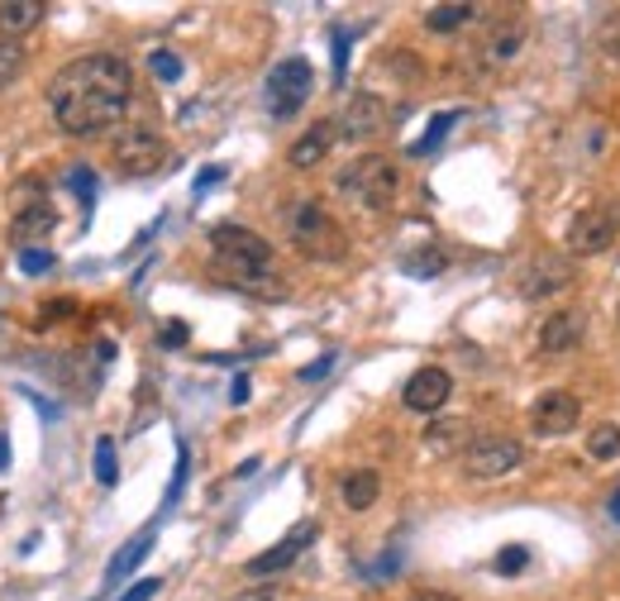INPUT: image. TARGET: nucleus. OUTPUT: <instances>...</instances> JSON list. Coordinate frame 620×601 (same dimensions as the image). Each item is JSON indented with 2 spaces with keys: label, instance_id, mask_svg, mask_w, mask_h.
<instances>
[{
  "label": "nucleus",
  "instance_id": "16",
  "mask_svg": "<svg viewBox=\"0 0 620 601\" xmlns=\"http://www.w3.org/2000/svg\"><path fill=\"white\" fill-rule=\"evenodd\" d=\"M329 148H335V125H329V120H320V125H311V129L292 144V168H320Z\"/></svg>",
  "mask_w": 620,
  "mask_h": 601
},
{
  "label": "nucleus",
  "instance_id": "5",
  "mask_svg": "<svg viewBox=\"0 0 620 601\" xmlns=\"http://www.w3.org/2000/svg\"><path fill=\"white\" fill-rule=\"evenodd\" d=\"M53 225H58V211H53L44 182H38V177H24V182L10 191V239L34 243V239L53 235Z\"/></svg>",
  "mask_w": 620,
  "mask_h": 601
},
{
  "label": "nucleus",
  "instance_id": "18",
  "mask_svg": "<svg viewBox=\"0 0 620 601\" xmlns=\"http://www.w3.org/2000/svg\"><path fill=\"white\" fill-rule=\"evenodd\" d=\"M520 48H526V20L511 15V20H501L492 30V38H487V48H482V53H487L492 63H511Z\"/></svg>",
  "mask_w": 620,
  "mask_h": 601
},
{
  "label": "nucleus",
  "instance_id": "28",
  "mask_svg": "<svg viewBox=\"0 0 620 601\" xmlns=\"http://www.w3.org/2000/svg\"><path fill=\"white\" fill-rule=\"evenodd\" d=\"M526 564H530V549H526V544H506V549L496 554V572H501V578H516V572L526 568Z\"/></svg>",
  "mask_w": 620,
  "mask_h": 601
},
{
  "label": "nucleus",
  "instance_id": "39",
  "mask_svg": "<svg viewBox=\"0 0 620 601\" xmlns=\"http://www.w3.org/2000/svg\"><path fill=\"white\" fill-rule=\"evenodd\" d=\"M410 601H459V597H449V592H416Z\"/></svg>",
  "mask_w": 620,
  "mask_h": 601
},
{
  "label": "nucleus",
  "instance_id": "17",
  "mask_svg": "<svg viewBox=\"0 0 620 601\" xmlns=\"http://www.w3.org/2000/svg\"><path fill=\"white\" fill-rule=\"evenodd\" d=\"M44 15H48L44 0H5V5H0V38H15L24 30H34Z\"/></svg>",
  "mask_w": 620,
  "mask_h": 601
},
{
  "label": "nucleus",
  "instance_id": "31",
  "mask_svg": "<svg viewBox=\"0 0 620 601\" xmlns=\"http://www.w3.org/2000/svg\"><path fill=\"white\" fill-rule=\"evenodd\" d=\"M67 182H72V191L81 196V206H91V201H95V172L91 168H72V172H67Z\"/></svg>",
  "mask_w": 620,
  "mask_h": 601
},
{
  "label": "nucleus",
  "instance_id": "23",
  "mask_svg": "<svg viewBox=\"0 0 620 601\" xmlns=\"http://www.w3.org/2000/svg\"><path fill=\"white\" fill-rule=\"evenodd\" d=\"M587 454L597 458V463H616L620 458V426H611V420H606V426H597L587 434Z\"/></svg>",
  "mask_w": 620,
  "mask_h": 601
},
{
  "label": "nucleus",
  "instance_id": "7",
  "mask_svg": "<svg viewBox=\"0 0 620 601\" xmlns=\"http://www.w3.org/2000/svg\"><path fill=\"white\" fill-rule=\"evenodd\" d=\"M520 458H526L520 440H511V434H487V440H473L463 449V473L473 483H496V477L516 473Z\"/></svg>",
  "mask_w": 620,
  "mask_h": 601
},
{
  "label": "nucleus",
  "instance_id": "38",
  "mask_svg": "<svg viewBox=\"0 0 620 601\" xmlns=\"http://www.w3.org/2000/svg\"><path fill=\"white\" fill-rule=\"evenodd\" d=\"M229 396H234V406H244L248 401V377H234V392Z\"/></svg>",
  "mask_w": 620,
  "mask_h": 601
},
{
  "label": "nucleus",
  "instance_id": "34",
  "mask_svg": "<svg viewBox=\"0 0 620 601\" xmlns=\"http://www.w3.org/2000/svg\"><path fill=\"white\" fill-rule=\"evenodd\" d=\"M158 587H162L158 578H144V582H134V587H129V592H124L120 601H148V597H154V592H158Z\"/></svg>",
  "mask_w": 620,
  "mask_h": 601
},
{
  "label": "nucleus",
  "instance_id": "24",
  "mask_svg": "<svg viewBox=\"0 0 620 601\" xmlns=\"http://www.w3.org/2000/svg\"><path fill=\"white\" fill-rule=\"evenodd\" d=\"M439 268H444V249H435V243H425V249L402 258V272H410V277H435Z\"/></svg>",
  "mask_w": 620,
  "mask_h": 601
},
{
  "label": "nucleus",
  "instance_id": "3",
  "mask_svg": "<svg viewBox=\"0 0 620 601\" xmlns=\"http://www.w3.org/2000/svg\"><path fill=\"white\" fill-rule=\"evenodd\" d=\"M339 191L363 211H387L402 196V168L387 154H363L339 172Z\"/></svg>",
  "mask_w": 620,
  "mask_h": 601
},
{
  "label": "nucleus",
  "instance_id": "29",
  "mask_svg": "<svg viewBox=\"0 0 620 601\" xmlns=\"http://www.w3.org/2000/svg\"><path fill=\"white\" fill-rule=\"evenodd\" d=\"M148 63H154V77H158V81H177V77H182V58H177V53H168V48H158Z\"/></svg>",
  "mask_w": 620,
  "mask_h": 601
},
{
  "label": "nucleus",
  "instance_id": "6",
  "mask_svg": "<svg viewBox=\"0 0 620 601\" xmlns=\"http://www.w3.org/2000/svg\"><path fill=\"white\" fill-rule=\"evenodd\" d=\"M311 87H315V72H311V63L306 58H282L278 67L268 72V111L278 115V120H292L301 105L311 101Z\"/></svg>",
  "mask_w": 620,
  "mask_h": 601
},
{
  "label": "nucleus",
  "instance_id": "10",
  "mask_svg": "<svg viewBox=\"0 0 620 601\" xmlns=\"http://www.w3.org/2000/svg\"><path fill=\"white\" fill-rule=\"evenodd\" d=\"M616 243V211L611 206H587L568 225V253L573 258H597Z\"/></svg>",
  "mask_w": 620,
  "mask_h": 601
},
{
  "label": "nucleus",
  "instance_id": "27",
  "mask_svg": "<svg viewBox=\"0 0 620 601\" xmlns=\"http://www.w3.org/2000/svg\"><path fill=\"white\" fill-rule=\"evenodd\" d=\"M20 72H24V48L15 44V38H0V91H5Z\"/></svg>",
  "mask_w": 620,
  "mask_h": 601
},
{
  "label": "nucleus",
  "instance_id": "32",
  "mask_svg": "<svg viewBox=\"0 0 620 601\" xmlns=\"http://www.w3.org/2000/svg\"><path fill=\"white\" fill-rule=\"evenodd\" d=\"M187 339H191V330H187L182 320H168V325L158 330V344H162V349H182Z\"/></svg>",
  "mask_w": 620,
  "mask_h": 601
},
{
  "label": "nucleus",
  "instance_id": "30",
  "mask_svg": "<svg viewBox=\"0 0 620 601\" xmlns=\"http://www.w3.org/2000/svg\"><path fill=\"white\" fill-rule=\"evenodd\" d=\"M20 272H30V277H44V272H53V253H48V249H24V253H20Z\"/></svg>",
  "mask_w": 620,
  "mask_h": 601
},
{
  "label": "nucleus",
  "instance_id": "13",
  "mask_svg": "<svg viewBox=\"0 0 620 601\" xmlns=\"http://www.w3.org/2000/svg\"><path fill=\"white\" fill-rule=\"evenodd\" d=\"M449 396H453V377L444 373V367H420V373H410L402 401L410 406V411H420V416H435V411H444L449 406Z\"/></svg>",
  "mask_w": 620,
  "mask_h": 601
},
{
  "label": "nucleus",
  "instance_id": "22",
  "mask_svg": "<svg viewBox=\"0 0 620 601\" xmlns=\"http://www.w3.org/2000/svg\"><path fill=\"white\" fill-rule=\"evenodd\" d=\"M467 434V420H435L430 430H425V444L435 449V454H449V449H459Z\"/></svg>",
  "mask_w": 620,
  "mask_h": 601
},
{
  "label": "nucleus",
  "instance_id": "14",
  "mask_svg": "<svg viewBox=\"0 0 620 601\" xmlns=\"http://www.w3.org/2000/svg\"><path fill=\"white\" fill-rule=\"evenodd\" d=\"M311 540H315V525H301L292 530L282 544H272L268 554H258V558H248V578H272V572H282V568H292L301 549H311Z\"/></svg>",
  "mask_w": 620,
  "mask_h": 601
},
{
  "label": "nucleus",
  "instance_id": "33",
  "mask_svg": "<svg viewBox=\"0 0 620 601\" xmlns=\"http://www.w3.org/2000/svg\"><path fill=\"white\" fill-rule=\"evenodd\" d=\"M601 53H606V58H611V67H620V15H616L611 24H606V30H601Z\"/></svg>",
  "mask_w": 620,
  "mask_h": 601
},
{
  "label": "nucleus",
  "instance_id": "15",
  "mask_svg": "<svg viewBox=\"0 0 620 601\" xmlns=\"http://www.w3.org/2000/svg\"><path fill=\"white\" fill-rule=\"evenodd\" d=\"M577 339H583V310H559V316H549L540 325L544 353H568V349H577Z\"/></svg>",
  "mask_w": 620,
  "mask_h": 601
},
{
  "label": "nucleus",
  "instance_id": "19",
  "mask_svg": "<svg viewBox=\"0 0 620 601\" xmlns=\"http://www.w3.org/2000/svg\"><path fill=\"white\" fill-rule=\"evenodd\" d=\"M148 549H154V530H144V535H134V540H129V544H124V549L115 554V564L105 568V587H120V582L129 578L134 568L144 564V554H148Z\"/></svg>",
  "mask_w": 620,
  "mask_h": 601
},
{
  "label": "nucleus",
  "instance_id": "21",
  "mask_svg": "<svg viewBox=\"0 0 620 601\" xmlns=\"http://www.w3.org/2000/svg\"><path fill=\"white\" fill-rule=\"evenodd\" d=\"M473 15H477L473 5H435L430 15H425V30L430 34H453V30H463Z\"/></svg>",
  "mask_w": 620,
  "mask_h": 601
},
{
  "label": "nucleus",
  "instance_id": "42",
  "mask_svg": "<svg viewBox=\"0 0 620 601\" xmlns=\"http://www.w3.org/2000/svg\"><path fill=\"white\" fill-rule=\"evenodd\" d=\"M248 601H268V597H263V592H258V597H248Z\"/></svg>",
  "mask_w": 620,
  "mask_h": 601
},
{
  "label": "nucleus",
  "instance_id": "35",
  "mask_svg": "<svg viewBox=\"0 0 620 601\" xmlns=\"http://www.w3.org/2000/svg\"><path fill=\"white\" fill-rule=\"evenodd\" d=\"M329 367H335V353H325V359H315L311 367H301V382H315V377H325Z\"/></svg>",
  "mask_w": 620,
  "mask_h": 601
},
{
  "label": "nucleus",
  "instance_id": "12",
  "mask_svg": "<svg viewBox=\"0 0 620 601\" xmlns=\"http://www.w3.org/2000/svg\"><path fill=\"white\" fill-rule=\"evenodd\" d=\"M387 125H392L387 101L372 95V91H358V95H349V105H343V115H339L335 129L343 134V139H377Z\"/></svg>",
  "mask_w": 620,
  "mask_h": 601
},
{
  "label": "nucleus",
  "instance_id": "20",
  "mask_svg": "<svg viewBox=\"0 0 620 601\" xmlns=\"http://www.w3.org/2000/svg\"><path fill=\"white\" fill-rule=\"evenodd\" d=\"M377 497H382V477L372 468H358V473L343 477V507L349 511H368Z\"/></svg>",
  "mask_w": 620,
  "mask_h": 601
},
{
  "label": "nucleus",
  "instance_id": "41",
  "mask_svg": "<svg viewBox=\"0 0 620 601\" xmlns=\"http://www.w3.org/2000/svg\"><path fill=\"white\" fill-rule=\"evenodd\" d=\"M5 458H10V449H5V434H0V468H5Z\"/></svg>",
  "mask_w": 620,
  "mask_h": 601
},
{
  "label": "nucleus",
  "instance_id": "25",
  "mask_svg": "<svg viewBox=\"0 0 620 601\" xmlns=\"http://www.w3.org/2000/svg\"><path fill=\"white\" fill-rule=\"evenodd\" d=\"M453 125H459V111L435 115V120H430V129H425V139H416V144H410V154H416V158H425V154H430V148H439V144H444V134H449Z\"/></svg>",
  "mask_w": 620,
  "mask_h": 601
},
{
  "label": "nucleus",
  "instance_id": "1",
  "mask_svg": "<svg viewBox=\"0 0 620 601\" xmlns=\"http://www.w3.org/2000/svg\"><path fill=\"white\" fill-rule=\"evenodd\" d=\"M134 101V72L120 53H87L72 58L48 81V105L63 134L91 139V134L115 129L129 115Z\"/></svg>",
  "mask_w": 620,
  "mask_h": 601
},
{
  "label": "nucleus",
  "instance_id": "4",
  "mask_svg": "<svg viewBox=\"0 0 620 601\" xmlns=\"http://www.w3.org/2000/svg\"><path fill=\"white\" fill-rule=\"evenodd\" d=\"M286 235H292L296 249L315 258V263H339V258L349 253V235H343L339 220L320 201H301V206L286 211Z\"/></svg>",
  "mask_w": 620,
  "mask_h": 601
},
{
  "label": "nucleus",
  "instance_id": "40",
  "mask_svg": "<svg viewBox=\"0 0 620 601\" xmlns=\"http://www.w3.org/2000/svg\"><path fill=\"white\" fill-rule=\"evenodd\" d=\"M606 511H611V521H620V491L611 497V507H606Z\"/></svg>",
  "mask_w": 620,
  "mask_h": 601
},
{
  "label": "nucleus",
  "instance_id": "9",
  "mask_svg": "<svg viewBox=\"0 0 620 601\" xmlns=\"http://www.w3.org/2000/svg\"><path fill=\"white\" fill-rule=\"evenodd\" d=\"M573 263L563 253H534L526 268H520V296L526 300H544V296H559V292H568L573 286Z\"/></svg>",
  "mask_w": 620,
  "mask_h": 601
},
{
  "label": "nucleus",
  "instance_id": "8",
  "mask_svg": "<svg viewBox=\"0 0 620 601\" xmlns=\"http://www.w3.org/2000/svg\"><path fill=\"white\" fill-rule=\"evenodd\" d=\"M110 158H115V168H120L124 177H148V172H158L162 162H168V144H162L154 129L134 125V129H120V134H115V144H110Z\"/></svg>",
  "mask_w": 620,
  "mask_h": 601
},
{
  "label": "nucleus",
  "instance_id": "26",
  "mask_svg": "<svg viewBox=\"0 0 620 601\" xmlns=\"http://www.w3.org/2000/svg\"><path fill=\"white\" fill-rule=\"evenodd\" d=\"M95 483H101V487H115V483H120L115 440H95Z\"/></svg>",
  "mask_w": 620,
  "mask_h": 601
},
{
  "label": "nucleus",
  "instance_id": "11",
  "mask_svg": "<svg viewBox=\"0 0 620 601\" xmlns=\"http://www.w3.org/2000/svg\"><path fill=\"white\" fill-rule=\"evenodd\" d=\"M577 420H583V401H577L573 392H544L540 401L530 406V426H534V434H544V440H563L568 430H577Z\"/></svg>",
  "mask_w": 620,
  "mask_h": 601
},
{
  "label": "nucleus",
  "instance_id": "2",
  "mask_svg": "<svg viewBox=\"0 0 620 601\" xmlns=\"http://www.w3.org/2000/svg\"><path fill=\"white\" fill-rule=\"evenodd\" d=\"M211 249H215L219 272H225L239 292H263L268 286V296H286L282 282L268 277L272 243L263 235H253V229H244V225H215L211 229Z\"/></svg>",
  "mask_w": 620,
  "mask_h": 601
},
{
  "label": "nucleus",
  "instance_id": "36",
  "mask_svg": "<svg viewBox=\"0 0 620 601\" xmlns=\"http://www.w3.org/2000/svg\"><path fill=\"white\" fill-rule=\"evenodd\" d=\"M343 53H349V34L339 30V34H335V81L343 77Z\"/></svg>",
  "mask_w": 620,
  "mask_h": 601
},
{
  "label": "nucleus",
  "instance_id": "37",
  "mask_svg": "<svg viewBox=\"0 0 620 601\" xmlns=\"http://www.w3.org/2000/svg\"><path fill=\"white\" fill-rule=\"evenodd\" d=\"M219 177H225V168H205L201 177H196V191H205V186H215Z\"/></svg>",
  "mask_w": 620,
  "mask_h": 601
}]
</instances>
